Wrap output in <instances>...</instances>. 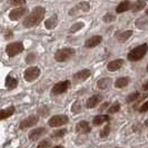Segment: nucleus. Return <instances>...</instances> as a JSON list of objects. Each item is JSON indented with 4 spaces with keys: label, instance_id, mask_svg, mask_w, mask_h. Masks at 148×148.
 I'll return each instance as SVG.
<instances>
[{
    "label": "nucleus",
    "instance_id": "nucleus-1",
    "mask_svg": "<svg viewBox=\"0 0 148 148\" xmlns=\"http://www.w3.org/2000/svg\"><path fill=\"white\" fill-rule=\"evenodd\" d=\"M46 14V10L42 7H37L35 8L29 15L26 17V19L23 20V26L27 27V28H31V27H35L39 25L41 20L44 19V16Z\"/></svg>",
    "mask_w": 148,
    "mask_h": 148
},
{
    "label": "nucleus",
    "instance_id": "nucleus-2",
    "mask_svg": "<svg viewBox=\"0 0 148 148\" xmlns=\"http://www.w3.org/2000/svg\"><path fill=\"white\" fill-rule=\"evenodd\" d=\"M148 50V45L147 44H143L138 47H136L135 49H133L132 51L128 53V60L130 61H138L140 60Z\"/></svg>",
    "mask_w": 148,
    "mask_h": 148
},
{
    "label": "nucleus",
    "instance_id": "nucleus-3",
    "mask_svg": "<svg viewBox=\"0 0 148 148\" xmlns=\"http://www.w3.org/2000/svg\"><path fill=\"white\" fill-rule=\"evenodd\" d=\"M75 55V50L73 48H64V49H59L58 51L55 53V59L59 62L66 61L70 57H73Z\"/></svg>",
    "mask_w": 148,
    "mask_h": 148
},
{
    "label": "nucleus",
    "instance_id": "nucleus-4",
    "mask_svg": "<svg viewBox=\"0 0 148 148\" xmlns=\"http://www.w3.org/2000/svg\"><path fill=\"white\" fill-rule=\"evenodd\" d=\"M22 50H23V45L20 41L19 42H11L6 47V52L9 57H15L18 53L22 52Z\"/></svg>",
    "mask_w": 148,
    "mask_h": 148
},
{
    "label": "nucleus",
    "instance_id": "nucleus-5",
    "mask_svg": "<svg viewBox=\"0 0 148 148\" xmlns=\"http://www.w3.org/2000/svg\"><path fill=\"white\" fill-rule=\"evenodd\" d=\"M39 75H40L39 68H37V67H30L27 70H25V73H23V78H25L26 82H34V80H36L38 77H39Z\"/></svg>",
    "mask_w": 148,
    "mask_h": 148
},
{
    "label": "nucleus",
    "instance_id": "nucleus-6",
    "mask_svg": "<svg viewBox=\"0 0 148 148\" xmlns=\"http://www.w3.org/2000/svg\"><path fill=\"white\" fill-rule=\"evenodd\" d=\"M68 123V117L65 115H57V116H53L49 119L48 121V125L50 127H59L62 125H66Z\"/></svg>",
    "mask_w": 148,
    "mask_h": 148
},
{
    "label": "nucleus",
    "instance_id": "nucleus-7",
    "mask_svg": "<svg viewBox=\"0 0 148 148\" xmlns=\"http://www.w3.org/2000/svg\"><path fill=\"white\" fill-rule=\"evenodd\" d=\"M27 11H28V9L26 7L15 8V9H12V10L10 11L9 18H10V20H18V19H20L23 15H26Z\"/></svg>",
    "mask_w": 148,
    "mask_h": 148
},
{
    "label": "nucleus",
    "instance_id": "nucleus-8",
    "mask_svg": "<svg viewBox=\"0 0 148 148\" xmlns=\"http://www.w3.org/2000/svg\"><path fill=\"white\" fill-rule=\"evenodd\" d=\"M69 85H70L69 80H65V82H60L58 84H56L52 87L51 94H53V95H60V94L65 92L68 89V87H69Z\"/></svg>",
    "mask_w": 148,
    "mask_h": 148
},
{
    "label": "nucleus",
    "instance_id": "nucleus-9",
    "mask_svg": "<svg viewBox=\"0 0 148 148\" xmlns=\"http://www.w3.org/2000/svg\"><path fill=\"white\" fill-rule=\"evenodd\" d=\"M38 123V116H29L26 119H23L21 123H20V126L19 128L20 129H26V128H29V127L35 126Z\"/></svg>",
    "mask_w": 148,
    "mask_h": 148
},
{
    "label": "nucleus",
    "instance_id": "nucleus-10",
    "mask_svg": "<svg viewBox=\"0 0 148 148\" xmlns=\"http://www.w3.org/2000/svg\"><path fill=\"white\" fill-rule=\"evenodd\" d=\"M46 133H47V129L44 128V127H40V128L31 130L29 133V135H28V137H29V139L31 141H35V140H37V139H39L40 137H42Z\"/></svg>",
    "mask_w": 148,
    "mask_h": 148
},
{
    "label": "nucleus",
    "instance_id": "nucleus-11",
    "mask_svg": "<svg viewBox=\"0 0 148 148\" xmlns=\"http://www.w3.org/2000/svg\"><path fill=\"white\" fill-rule=\"evenodd\" d=\"M90 70L88 69H82L80 71H78L77 74L74 75V80L77 82H85V80H87L89 77H90Z\"/></svg>",
    "mask_w": 148,
    "mask_h": 148
},
{
    "label": "nucleus",
    "instance_id": "nucleus-12",
    "mask_svg": "<svg viewBox=\"0 0 148 148\" xmlns=\"http://www.w3.org/2000/svg\"><path fill=\"white\" fill-rule=\"evenodd\" d=\"M91 128L89 126V124L86 120H82L76 125V132L79 134H88L90 133Z\"/></svg>",
    "mask_w": 148,
    "mask_h": 148
},
{
    "label": "nucleus",
    "instance_id": "nucleus-13",
    "mask_svg": "<svg viewBox=\"0 0 148 148\" xmlns=\"http://www.w3.org/2000/svg\"><path fill=\"white\" fill-rule=\"evenodd\" d=\"M103 100V96L101 95H94L89 98L86 103L87 108H95L97 105L100 104V101Z\"/></svg>",
    "mask_w": 148,
    "mask_h": 148
},
{
    "label": "nucleus",
    "instance_id": "nucleus-14",
    "mask_svg": "<svg viewBox=\"0 0 148 148\" xmlns=\"http://www.w3.org/2000/svg\"><path fill=\"white\" fill-rule=\"evenodd\" d=\"M101 40H103L101 36H94V37L89 38V39L86 40L85 47L86 48H94V47H96V46H98V45L100 44Z\"/></svg>",
    "mask_w": 148,
    "mask_h": 148
},
{
    "label": "nucleus",
    "instance_id": "nucleus-15",
    "mask_svg": "<svg viewBox=\"0 0 148 148\" xmlns=\"http://www.w3.org/2000/svg\"><path fill=\"white\" fill-rule=\"evenodd\" d=\"M124 65V60L123 59H116V60H112L110 61L108 65H107V69L108 71H117L118 69L121 68V66Z\"/></svg>",
    "mask_w": 148,
    "mask_h": 148
},
{
    "label": "nucleus",
    "instance_id": "nucleus-16",
    "mask_svg": "<svg viewBox=\"0 0 148 148\" xmlns=\"http://www.w3.org/2000/svg\"><path fill=\"white\" fill-rule=\"evenodd\" d=\"M57 23H58V18H57V16L55 15V16H52V17H50L49 19H47V20L45 21V27H46L47 29L52 30L53 28H56Z\"/></svg>",
    "mask_w": 148,
    "mask_h": 148
},
{
    "label": "nucleus",
    "instance_id": "nucleus-17",
    "mask_svg": "<svg viewBox=\"0 0 148 148\" xmlns=\"http://www.w3.org/2000/svg\"><path fill=\"white\" fill-rule=\"evenodd\" d=\"M129 9H132V3H130V1L125 0V1L120 2L118 6H117V8H116V11H117L118 14H121V12H125V11L129 10Z\"/></svg>",
    "mask_w": 148,
    "mask_h": 148
},
{
    "label": "nucleus",
    "instance_id": "nucleus-18",
    "mask_svg": "<svg viewBox=\"0 0 148 148\" xmlns=\"http://www.w3.org/2000/svg\"><path fill=\"white\" fill-rule=\"evenodd\" d=\"M109 119H110L109 116H107V115H98V116H96L95 118L92 119V125L99 126V125L104 124L105 121H108Z\"/></svg>",
    "mask_w": 148,
    "mask_h": 148
},
{
    "label": "nucleus",
    "instance_id": "nucleus-19",
    "mask_svg": "<svg viewBox=\"0 0 148 148\" xmlns=\"http://www.w3.org/2000/svg\"><path fill=\"white\" fill-rule=\"evenodd\" d=\"M132 36H133V31L132 30H127V31H124V32L119 34L118 36H117V40H118V42H125Z\"/></svg>",
    "mask_w": 148,
    "mask_h": 148
},
{
    "label": "nucleus",
    "instance_id": "nucleus-20",
    "mask_svg": "<svg viewBox=\"0 0 148 148\" xmlns=\"http://www.w3.org/2000/svg\"><path fill=\"white\" fill-rule=\"evenodd\" d=\"M14 112H15V108H14V107H9V108L0 110V120L6 119V118H8V117H10V116H12Z\"/></svg>",
    "mask_w": 148,
    "mask_h": 148
},
{
    "label": "nucleus",
    "instance_id": "nucleus-21",
    "mask_svg": "<svg viewBox=\"0 0 148 148\" xmlns=\"http://www.w3.org/2000/svg\"><path fill=\"white\" fill-rule=\"evenodd\" d=\"M17 85H18V80L14 78V77H11V76H8L7 78H6V87L8 89H14L17 87Z\"/></svg>",
    "mask_w": 148,
    "mask_h": 148
},
{
    "label": "nucleus",
    "instance_id": "nucleus-22",
    "mask_svg": "<svg viewBox=\"0 0 148 148\" xmlns=\"http://www.w3.org/2000/svg\"><path fill=\"white\" fill-rule=\"evenodd\" d=\"M111 84V79L110 78H103L100 79L99 82H97V87L99 89H107Z\"/></svg>",
    "mask_w": 148,
    "mask_h": 148
},
{
    "label": "nucleus",
    "instance_id": "nucleus-23",
    "mask_svg": "<svg viewBox=\"0 0 148 148\" xmlns=\"http://www.w3.org/2000/svg\"><path fill=\"white\" fill-rule=\"evenodd\" d=\"M128 82H129V78H127V77H121V78H118L116 82H115V87L116 88H124V87H126L127 85H128Z\"/></svg>",
    "mask_w": 148,
    "mask_h": 148
},
{
    "label": "nucleus",
    "instance_id": "nucleus-24",
    "mask_svg": "<svg viewBox=\"0 0 148 148\" xmlns=\"http://www.w3.org/2000/svg\"><path fill=\"white\" fill-rule=\"evenodd\" d=\"M145 6H146V5H145V2H144V1L138 0V1H136L133 6H132V9H133L134 12H138V11L143 10V9L145 8Z\"/></svg>",
    "mask_w": 148,
    "mask_h": 148
},
{
    "label": "nucleus",
    "instance_id": "nucleus-25",
    "mask_svg": "<svg viewBox=\"0 0 148 148\" xmlns=\"http://www.w3.org/2000/svg\"><path fill=\"white\" fill-rule=\"evenodd\" d=\"M147 23H148V19L145 18V17H143V18H139V19L136 21V26H137L138 28H145V27L147 26Z\"/></svg>",
    "mask_w": 148,
    "mask_h": 148
},
{
    "label": "nucleus",
    "instance_id": "nucleus-26",
    "mask_svg": "<svg viewBox=\"0 0 148 148\" xmlns=\"http://www.w3.org/2000/svg\"><path fill=\"white\" fill-rule=\"evenodd\" d=\"M36 60H37V55L32 52V53H29V55L27 56V58H26V64H28V65L34 64Z\"/></svg>",
    "mask_w": 148,
    "mask_h": 148
},
{
    "label": "nucleus",
    "instance_id": "nucleus-27",
    "mask_svg": "<svg viewBox=\"0 0 148 148\" xmlns=\"http://www.w3.org/2000/svg\"><path fill=\"white\" fill-rule=\"evenodd\" d=\"M67 129H60V130H56L53 134H51V137L52 138H60L62 137L65 134H66Z\"/></svg>",
    "mask_w": 148,
    "mask_h": 148
},
{
    "label": "nucleus",
    "instance_id": "nucleus-28",
    "mask_svg": "<svg viewBox=\"0 0 148 148\" xmlns=\"http://www.w3.org/2000/svg\"><path fill=\"white\" fill-rule=\"evenodd\" d=\"M77 8L78 9H80V10H82V11H88L89 9H90V6H89L88 2H86V1H84V2H80L78 6H77Z\"/></svg>",
    "mask_w": 148,
    "mask_h": 148
},
{
    "label": "nucleus",
    "instance_id": "nucleus-29",
    "mask_svg": "<svg viewBox=\"0 0 148 148\" xmlns=\"http://www.w3.org/2000/svg\"><path fill=\"white\" fill-rule=\"evenodd\" d=\"M82 27H84V22H76V23H74V25L71 26L70 32H76L77 30L82 29Z\"/></svg>",
    "mask_w": 148,
    "mask_h": 148
},
{
    "label": "nucleus",
    "instance_id": "nucleus-30",
    "mask_svg": "<svg viewBox=\"0 0 148 148\" xmlns=\"http://www.w3.org/2000/svg\"><path fill=\"white\" fill-rule=\"evenodd\" d=\"M82 109V105L79 101H75L73 106H71V111L74 112V114H77V112H79V110Z\"/></svg>",
    "mask_w": 148,
    "mask_h": 148
},
{
    "label": "nucleus",
    "instance_id": "nucleus-31",
    "mask_svg": "<svg viewBox=\"0 0 148 148\" xmlns=\"http://www.w3.org/2000/svg\"><path fill=\"white\" fill-rule=\"evenodd\" d=\"M103 20H104L105 22H112L116 20V16L112 15V14H107L106 16H104V18H103Z\"/></svg>",
    "mask_w": 148,
    "mask_h": 148
},
{
    "label": "nucleus",
    "instance_id": "nucleus-32",
    "mask_svg": "<svg viewBox=\"0 0 148 148\" xmlns=\"http://www.w3.org/2000/svg\"><path fill=\"white\" fill-rule=\"evenodd\" d=\"M38 112H39V115L40 116H48V114H49V108L47 107V106H44V107H40L39 109H38Z\"/></svg>",
    "mask_w": 148,
    "mask_h": 148
},
{
    "label": "nucleus",
    "instance_id": "nucleus-33",
    "mask_svg": "<svg viewBox=\"0 0 148 148\" xmlns=\"http://www.w3.org/2000/svg\"><path fill=\"white\" fill-rule=\"evenodd\" d=\"M139 97V92H133V94H130L129 96L127 97V99H126V101L127 103H132V101H134V100H136L137 98Z\"/></svg>",
    "mask_w": 148,
    "mask_h": 148
},
{
    "label": "nucleus",
    "instance_id": "nucleus-34",
    "mask_svg": "<svg viewBox=\"0 0 148 148\" xmlns=\"http://www.w3.org/2000/svg\"><path fill=\"white\" fill-rule=\"evenodd\" d=\"M119 109H120V105H119V103H116V104H114L110 108H109L108 112H109V114H115V112H118Z\"/></svg>",
    "mask_w": 148,
    "mask_h": 148
},
{
    "label": "nucleus",
    "instance_id": "nucleus-35",
    "mask_svg": "<svg viewBox=\"0 0 148 148\" xmlns=\"http://www.w3.org/2000/svg\"><path fill=\"white\" fill-rule=\"evenodd\" d=\"M109 132H110V127H109V125H107L105 128L101 129V132H100V137H106V136H108V135H109Z\"/></svg>",
    "mask_w": 148,
    "mask_h": 148
},
{
    "label": "nucleus",
    "instance_id": "nucleus-36",
    "mask_svg": "<svg viewBox=\"0 0 148 148\" xmlns=\"http://www.w3.org/2000/svg\"><path fill=\"white\" fill-rule=\"evenodd\" d=\"M11 5L14 6H22V5H26V0H9Z\"/></svg>",
    "mask_w": 148,
    "mask_h": 148
},
{
    "label": "nucleus",
    "instance_id": "nucleus-37",
    "mask_svg": "<svg viewBox=\"0 0 148 148\" xmlns=\"http://www.w3.org/2000/svg\"><path fill=\"white\" fill-rule=\"evenodd\" d=\"M51 146V143L49 140H44V141H41V143H39L38 144V148H42V147H50Z\"/></svg>",
    "mask_w": 148,
    "mask_h": 148
},
{
    "label": "nucleus",
    "instance_id": "nucleus-38",
    "mask_svg": "<svg viewBox=\"0 0 148 148\" xmlns=\"http://www.w3.org/2000/svg\"><path fill=\"white\" fill-rule=\"evenodd\" d=\"M147 110H148V101H146L145 104L141 105V107L139 108V111H140V112H145V111H147Z\"/></svg>",
    "mask_w": 148,
    "mask_h": 148
},
{
    "label": "nucleus",
    "instance_id": "nucleus-39",
    "mask_svg": "<svg viewBox=\"0 0 148 148\" xmlns=\"http://www.w3.org/2000/svg\"><path fill=\"white\" fill-rule=\"evenodd\" d=\"M108 105H109V103H106V104H104V105H103V107L100 108V110H103V109H105V108H107V107H108Z\"/></svg>",
    "mask_w": 148,
    "mask_h": 148
},
{
    "label": "nucleus",
    "instance_id": "nucleus-40",
    "mask_svg": "<svg viewBox=\"0 0 148 148\" xmlns=\"http://www.w3.org/2000/svg\"><path fill=\"white\" fill-rule=\"evenodd\" d=\"M143 88H144V90H148V82L144 85V87H143Z\"/></svg>",
    "mask_w": 148,
    "mask_h": 148
},
{
    "label": "nucleus",
    "instance_id": "nucleus-41",
    "mask_svg": "<svg viewBox=\"0 0 148 148\" xmlns=\"http://www.w3.org/2000/svg\"><path fill=\"white\" fill-rule=\"evenodd\" d=\"M6 38H11L12 37V34H6V36H5Z\"/></svg>",
    "mask_w": 148,
    "mask_h": 148
},
{
    "label": "nucleus",
    "instance_id": "nucleus-42",
    "mask_svg": "<svg viewBox=\"0 0 148 148\" xmlns=\"http://www.w3.org/2000/svg\"><path fill=\"white\" fill-rule=\"evenodd\" d=\"M145 126L148 127V119H147V120H146V121H145Z\"/></svg>",
    "mask_w": 148,
    "mask_h": 148
},
{
    "label": "nucleus",
    "instance_id": "nucleus-43",
    "mask_svg": "<svg viewBox=\"0 0 148 148\" xmlns=\"http://www.w3.org/2000/svg\"><path fill=\"white\" fill-rule=\"evenodd\" d=\"M146 15L148 16V8H147V9H146Z\"/></svg>",
    "mask_w": 148,
    "mask_h": 148
},
{
    "label": "nucleus",
    "instance_id": "nucleus-44",
    "mask_svg": "<svg viewBox=\"0 0 148 148\" xmlns=\"http://www.w3.org/2000/svg\"><path fill=\"white\" fill-rule=\"evenodd\" d=\"M146 70H147V73H148V64H147V68H146Z\"/></svg>",
    "mask_w": 148,
    "mask_h": 148
}]
</instances>
